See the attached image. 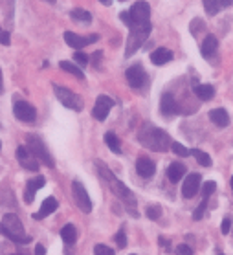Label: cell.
Returning <instances> with one entry per match:
<instances>
[{
  "instance_id": "6da1fadb",
  "label": "cell",
  "mask_w": 233,
  "mask_h": 255,
  "mask_svg": "<svg viewBox=\"0 0 233 255\" xmlns=\"http://www.w3.org/2000/svg\"><path fill=\"white\" fill-rule=\"evenodd\" d=\"M96 165H98V173H99V176L103 178V182L107 184V187H109V189H111V191L114 193L119 200H121L123 206L127 208L128 213L132 215V217H138V213H136V197H134V193L130 191V189L123 184L121 180H117L116 176H114V173L107 167L105 163H101L98 160V162H96Z\"/></svg>"
},
{
  "instance_id": "7a4b0ae2",
  "label": "cell",
  "mask_w": 233,
  "mask_h": 255,
  "mask_svg": "<svg viewBox=\"0 0 233 255\" xmlns=\"http://www.w3.org/2000/svg\"><path fill=\"white\" fill-rule=\"evenodd\" d=\"M138 138H140V143L151 151H158V152H165L171 147V138L169 134L162 130V128L154 127L151 123H145L143 127L140 128L138 132Z\"/></svg>"
},
{
  "instance_id": "3957f363",
  "label": "cell",
  "mask_w": 233,
  "mask_h": 255,
  "mask_svg": "<svg viewBox=\"0 0 233 255\" xmlns=\"http://www.w3.org/2000/svg\"><path fill=\"white\" fill-rule=\"evenodd\" d=\"M151 29H152L151 22L132 24V26H130V33H128V39H127V48H125V57L134 55V53L143 46V42L149 39Z\"/></svg>"
},
{
  "instance_id": "277c9868",
  "label": "cell",
  "mask_w": 233,
  "mask_h": 255,
  "mask_svg": "<svg viewBox=\"0 0 233 255\" xmlns=\"http://www.w3.org/2000/svg\"><path fill=\"white\" fill-rule=\"evenodd\" d=\"M2 226L6 230V237L13 243H18V244H26L29 243L31 239L24 233V226L20 219H18L15 213H6L4 215V219H2Z\"/></svg>"
},
{
  "instance_id": "5b68a950",
  "label": "cell",
  "mask_w": 233,
  "mask_h": 255,
  "mask_svg": "<svg viewBox=\"0 0 233 255\" xmlns=\"http://www.w3.org/2000/svg\"><path fill=\"white\" fill-rule=\"evenodd\" d=\"M26 147H28L29 152H31L39 162L44 163L46 167H55V160H53V156L50 154L44 141H42L37 134H28V136H26Z\"/></svg>"
},
{
  "instance_id": "8992f818",
  "label": "cell",
  "mask_w": 233,
  "mask_h": 255,
  "mask_svg": "<svg viewBox=\"0 0 233 255\" xmlns=\"http://www.w3.org/2000/svg\"><path fill=\"white\" fill-rule=\"evenodd\" d=\"M53 92L57 96V99L61 103L66 107V109H70V111H76V112H81L83 111V99L74 94L72 90L64 87H59V85H53Z\"/></svg>"
},
{
  "instance_id": "52a82bcc",
  "label": "cell",
  "mask_w": 233,
  "mask_h": 255,
  "mask_svg": "<svg viewBox=\"0 0 233 255\" xmlns=\"http://www.w3.org/2000/svg\"><path fill=\"white\" fill-rule=\"evenodd\" d=\"M72 197H74V202L77 204V208L81 209L83 213H90L92 211L90 197H88L87 189H85V186H83L79 180L72 182Z\"/></svg>"
},
{
  "instance_id": "ba28073f",
  "label": "cell",
  "mask_w": 233,
  "mask_h": 255,
  "mask_svg": "<svg viewBox=\"0 0 233 255\" xmlns=\"http://www.w3.org/2000/svg\"><path fill=\"white\" fill-rule=\"evenodd\" d=\"M149 15H151V7L147 2L143 0H138L134 6L128 9V17H130V26L132 24H143V22H149ZM128 26V28H130Z\"/></svg>"
},
{
  "instance_id": "9c48e42d",
  "label": "cell",
  "mask_w": 233,
  "mask_h": 255,
  "mask_svg": "<svg viewBox=\"0 0 233 255\" xmlns=\"http://www.w3.org/2000/svg\"><path fill=\"white\" fill-rule=\"evenodd\" d=\"M13 114H15L17 120H20V122H24V123L35 122V118H37L35 107L29 105L28 101H15V105H13Z\"/></svg>"
},
{
  "instance_id": "30bf717a",
  "label": "cell",
  "mask_w": 233,
  "mask_h": 255,
  "mask_svg": "<svg viewBox=\"0 0 233 255\" xmlns=\"http://www.w3.org/2000/svg\"><path fill=\"white\" fill-rule=\"evenodd\" d=\"M125 76H127V83L132 88H141L145 85L147 74L141 64H132V66L125 72Z\"/></svg>"
},
{
  "instance_id": "8fae6325",
  "label": "cell",
  "mask_w": 233,
  "mask_h": 255,
  "mask_svg": "<svg viewBox=\"0 0 233 255\" xmlns=\"http://www.w3.org/2000/svg\"><path fill=\"white\" fill-rule=\"evenodd\" d=\"M112 107H114V101H112L109 96H99V98L96 99V105H94V109H92V116L96 118V120H99V122H103V120H107Z\"/></svg>"
},
{
  "instance_id": "7c38bea8",
  "label": "cell",
  "mask_w": 233,
  "mask_h": 255,
  "mask_svg": "<svg viewBox=\"0 0 233 255\" xmlns=\"http://www.w3.org/2000/svg\"><path fill=\"white\" fill-rule=\"evenodd\" d=\"M98 39L99 37L96 33L90 35V37H81V35H76L74 31H64V41H66V44L72 48H76V50H81V48L96 42Z\"/></svg>"
},
{
  "instance_id": "4fadbf2b",
  "label": "cell",
  "mask_w": 233,
  "mask_h": 255,
  "mask_svg": "<svg viewBox=\"0 0 233 255\" xmlns=\"http://www.w3.org/2000/svg\"><path fill=\"white\" fill-rule=\"evenodd\" d=\"M17 160H18V163H20L24 169H28V171H37V169H39V160L29 152V149L26 145H20L17 149Z\"/></svg>"
},
{
  "instance_id": "5bb4252c",
  "label": "cell",
  "mask_w": 233,
  "mask_h": 255,
  "mask_svg": "<svg viewBox=\"0 0 233 255\" xmlns=\"http://www.w3.org/2000/svg\"><path fill=\"white\" fill-rule=\"evenodd\" d=\"M200 182H202V178H200V174H198V173L187 174L186 180H184V186H182V195H184L186 198L195 197V195L198 193Z\"/></svg>"
},
{
  "instance_id": "9a60e30c",
  "label": "cell",
  "mask_w": 233,
  "mask_h": 255,
  "mask_svg": "<svg viewBox=\"0 0 233 255\" xmlns=\"http://www.w3.org/2000/svg\"><path fill=\"white\" fill-rule=\"evenodd\" d=\"M44 186H46V178H44V176H35V178L28 180L26 191H24V200H26V204L33 202V200H35V193Z\"/></svg>"
},
{
  "instance_id": "2e32d148",
  "label": "cell",
  "mask_w": 233,
  "mask_h": 255,
  "mask_svg": "<svg viewBox=\"0 0 233 255\" xmlns=\"http://www.w3.org/2000/svg\"><path fill=\"white\" fill-rule=\"evenodd\" d=\"M160 112H162L163 116H175L176 112H178V103L173 98V94L167 92L160 98Z\"/></svg>"
},
{
  "instance_id": "e0dca14e",
  "label": "cell",
  "mask_w": 233,
  "mask_h": 255,
  "mask_svg": "<svg viewBox=\"0 0 233 255\" xmlns=\"http://www.w3.org/2000/svg\"><path fill=\"white\" fill-rule=\"evenodd\" d=\"M136 173L143 176V178H151L152 174L156 173V165L152 162L151 158L147 156H140L138 158V162H136Z\"/></svg>"
},
{
  "instance_id": "ac0fdd59",
  "label": "cell",
  "mask_w": 233,
  "mask_h": 255,
  "mask_svg": "<svg viewBox=\"0 0 233 255\" xmlns=\"http://www.w3.org/2000/svg\"><path fill=\"white\" fill-rule=\"evenodd\" d=\"M57 198L55 197H48L44 202H42L41 209H39V213L33 215V219H37V221H41V219H44V217H48V215H52L55 209H57Z\"/></svg>"
},
{
  "instance_id": "d6986e66",
  "label": "cell",
  "mask_w": 233,
  "mask_h": 255,
  "mask_svg": "<svg viewBox=\"0 0 233 255\" xmlns=\"http://www.w3.org/2000/svg\"><path fill=\"white\" fill-rule=\"evenodd\" d=\"M232 2H233V0H202V4H204L208 15H217L219 11L226 9Z\"/></svg>"
},
{
  "instance_id": "ffe728a7",
  "label": "cell",
  "mask_w": 233,
  "mask_h": 255,
  "mask_svg": "<svg viewBox=\"0 0 233 255\" xmlns=\"http://www.w3.org/2000/svg\"><path fill=\"white\" fill-rule=\"evenodd\" d=\"M151 61L152 64L156 66H162V64H167L169 61H173V52L167 50V48H158L151 53Z\"/></svg>"
},
{
  "instance_id": "44dd1931",
  "label": "cell",
  "mask_w": 233,
  "mask_h": 255,
  "mask_svg": "<svg viewBox=\"0 0 233 255\" xmlns=\"http://www.w3.org/2000/svg\"><path fill=\"white\" fill-rule=\"evenodd\" d=\"M217 48H219V41H217V37L215 35H208L204 39V42H202V55H204L206 59H210L213 57L217 53Z\"/></svg>"
},
{
  "instance_id": "7402d4cb",
  "label": "cell",
  "mask_w": 233,
  "mask_h": 255,
  "mask_svg": "<svg viewBox=\"0 0 233 255\" xmlns=\"http://www.w3.org/2000/svg\"><path fill=\"white\" fill-rule=\"evenodd\" d=\"M210 120L221 128L230 125V116H228V112L224 111V109H213V111L210 112Z\"/></svg>"
},
{
  "instance_id": "603a6c76",
  "label": "cell",
  "mask_w": 233,
  "mask_h": 255,
  "mask_svg": "<svg viewBox=\"0 0 233 255\" xmlns=\"http://www.w3.org/2000/svg\"><path fill=\"white\" fill-rule=\"evenodd\" d=\"M184 174H186V165L180 162L171 163L169 167H167V178H169L171 182H178Z\"/></svg>"
},
{
  "instance_id": "cb8c5ba5",
  "label": "cell",
  "mask_w": 233,
  "mask_h": 255,
  "mask_svg": "<svg viewBox=\"0 0 233 255\" xmlns=\"http://www.w3.org/2000/svg\"><path fill=\"white\" fill-rule=\"evenodd\" d=\"M195 94H197L198 99L210 101V99H213V96H215V88L211 87V85H197V87H195Z\"/></svg>"
},
{
  "instance_id": "d4e9b609",
  "label": "cell",
  "mask_w": 233,
  "mask_h": 255,
  "mask_svg": "<svg viewBox=\"0 0 233 255\" xmlns=\"http://www.w3.org/2000/svg\"><path fill=\"white\" fill-rule=\"evenodd\" d=\"M61 237H63V241L66 244H74L77 239L76 226H74V224H66V226H63V230H61Z\"/></svg>"
},
{
  "instance_id": "484cf974",
  "label": "cell",
  "mask_w": 233,
  "mask_h": 255,
  "mask_svg": "<svg viewBox=\"0 0 233 255\" xmlns=\"http://www.w3.org/2000/svg\"><path fill=\"white\" fill-rule=\"evenodd\" d=\"M59 66H61L64 72H68V74H72V76H76L77 79H85L83 70L79 68V66H76L74 63H70V61H61V63H59Z\"/></svg>"
},
{
  "instance_id": "4316f807",
  "label": "cell",
  "mask_w": 233,
  "mask_h": 255,
  "mask_svg": "<svg viewBox=\"0 0 233 255\" xmlns=\"http://www.w3.org/2000/svg\"><path fill=\"white\" fill-rule=\"evenodd\" d=\"M105 143L109 145V149H111L112 152H116V154L121 152V143H119V139H117V136L114 132L105 134Z\"/></svg>"
},
{
  "instance_id": "83f0119b",
  "label": "cell",
  "mask_w": 233,
  "mask_h": 255,
  "mask_svg": "<svg viewBox=\"0 0 233 255\" xmlns=\"http://www.w3.org/2000/svg\"><path fill=\"white\" fill-rule=\"evenodd\" d=\"M189 152L197 158V162L200 163V165H204V167H210V165H211V158H210V154H208V152L200 151V149H191Z\"/></svg>"
},
{
  "instance_id": "f1b7e54d",
  "label": "cell",
  "mask_w": 233,
  "mask_h": 255,
  "mask_svg": "<svg viewBox=\"0 0 233 255\" xmlns=\"http://www.w3.org/2000/svg\"><path fill=\"white\" fill-rule=\"evenodd\" d=\"M70 17L76 18V20H79V22H90V20H92V15H90V11H85V9H81V7L72 9Z\"/></svg>"
},
{
  "instance_id": "f546056e",
  "label": "cell",
  "mask_w": 233,
  "mask_h": 255,
  "mask_svg": "<svg viewBox=\"0 0 233 255\" xmlns=\"http://www.w3.org/2000/svg\"><path fill=\"white\" fill-rule=\"evenodd\" d=\"M145 213H147V219H151V221H158V219H160V215H162V208H160V206H147Z\"/></svg>"
},
{
  "instance_id": "4dcf8cb0",
  "label": "cell",
  "mask_w": 233,
  "mask_h": 255,
  "mask_svg": "<svg viewBox=\"0 0 233 255\" xmlns=\"http://www.w3.org/2000/svg\"><path fill=\"white\" fill-rule=\"evenodd\" d=\"M171 149H173V152L175 154H178V156H182V158H186V156H189L191 152H189V149H186L182 143H178V141H173L171 143Z\"/></svg>"
},
{
  "instance_id": "1f68e13d",
  "label": "cell",
  "mask_w": 233,
  "mask_h": 255,
  "mask_svg": "<svg viewBox=\"0 0 233 255\" xmlns=\"http://www.w3.org/2000/svg\"><path fill=\"white\" fill-rule=\"evenodd\" d=\"M206 208H208V198H204V200L200 202V206L195 209V213H193V219H195V221H200V219L204 217V213H206Z\"/></svg>"
},
{
  "instance_id": "d6a6232c",
  "label": "cell",
  "mask_w": 233,
  "mask_h": 255,
  "mask_svg": "<svg viewBox=\"0 0 233 255\" xmlns=\"http://www.w3.org/2000/svg\"><path fill=\"white\" fill-rule=\"evenodd\" d=\"M217 189V184L213 182V180H208L204 184V187H202V195H204V198H210L211 193H215Z\"/></svg>"
},
{
  "instance_id": "836d02e7",
  "label": "cell",
  "mask_w": 233,
  "mask_h": 255,
  "mask_svg": "<svg viewBox=\"0 0 233 255\" xmlns=\"http://www.w3.org/2000/svg\"><path fill=\"white\" fill-rule=\"evenodd\" d=\"M94 255H114V250L105 246V244H98L94 248Z\"/></svg>"
},
{
  "instance_id": "e575fe53",
  "label": "cell",
  "mask_w": 233,
  "mask_h": 255,
  "mask_svg": "<svg viewBox=\"0 0 233 255\" xmlns=\"http://www.w3.org/2000/svg\"><path fill=\"white\" fill-rule=\"evenodd\" d=\"M74 61H76L79 66H87L88 63H90V57H88L87 53L83 52H76V55H74Z\"/></svg>"
},
{
  "instance_id": "d590c367",
  "label": "cell",
  "mask_w": 233,
  "mask_h": 255,
  "mask_svg": "<svg viewBox=\"0 0 233 255\" xmlns=\"http://www.w3.org/2000/svg\"><path fill=\"white\" fill-rule=\"evenodd\" d=\"M114 241H116L117 248H125V246H127V235H125V232H123V230H119V232L116 233Z\"/></svg>"
},
{
  "instance_id": "8d00e7d4",
  "label": "cell",
  "mask_w": 233,
  "mask_h": 255,
  "mask_svg": "<svg viewBox=\"0 0 233 255\" xmlns=\"http://www.w3.org/2000/svg\"><path fill=\"white\" fill-rule=\"evenodd\" d=\"M202 28H204V22H202L200 18H195V20L191 22V26H189V29H191V33H193V35H197Z\"/></svg>"
},
{
  "instance_id": "74e56055",
  "label": "cell",
  "mask_w": 233,
  "mask_h": 255,
  "mask_svg": "<svg viewBox=\"0 0 233 255\" xmlns=\"http://www.w3.org/2000/svg\"><path fill=\"white\" fill-rule=\"evenodd\" d=\"M176 255H193V250L187 244H178L176 246Z\"/></svg>"
},
{
  "instance_id": "f35d334b",
  "label": "cell",
  "mask_w": 233,
  "mask_h": 255,
  "mask_svg": "<svg viewBox=\"0 0 233 255\" xmlns=\"http://www.w3.org/2000/svg\"><path fill=\"white\" fill-rule=\"evenodd\" d=\"M9 42H11V39H9V33H7L4 28H0V44H4V46H9Z\"/></svg>"
},
{
  "instance_id": "ab89813d",
  "label": "cell",
  "mask_w": 233,
  "mask_h": 255,
  "mask_svg": "<svg viewBox=\"0 0 233 255\" xmlns=\"http://www.w3.org/2000/svg\"><path fill=\"white\" fill-rule=\"evenodd\" d=\"M230 230H232V221H230V219H224V221H222V226H221V232L224 233V235H228Z\"/></svg>"
},
{
  "instance_id": "60d3db41",
  "label": "cell",
  "mask_w": 233,
  "mask_h": 255,
  "mask_svg": "<svg viewBox=\"0 0 233 255\" xmlns=\"http://www.w3.org/2000/svg\"><path fill=\"white\" fill-rule=\"evenodd\" d=\"M101 57H103V53H101V52H96V53H94V55H92V63H94V66H98L99 59H101Z\"/></svg>"
},
{
  "instance_id": "b9f144b4",
  "label": "cell",
  "mask_w": 233,
  "mask_h": 255,
  "mask_svg": "<svg viewBox=\"0 0 233 255\" xmlns=\"http://www.w3.org/2000/svg\"><path fill=\"white\" fill-rule=\"evenodd\" d=\"M35 255H44V246L42 244H37L35 246Z\"/></svg>"
},
{
  "instance_id": "7bdbcfd3",
  "label": "cell",
  "mask_w": 233,
  "mask_h": 255,
  "mask_svg": "<svg viewBox=\"0 0 233 255\" xmlns=\"http://www.w3.org/2000/svg\"><path fill=\"white\" fill-rule=\"evenodd\" d=\"M99 2H101V4H105V6H111L112 4V0H99Z\"/></svg>"
},
{
  "instance_id": "ee69618b",
  "label": "cell",
  "mask_w": 233,
  "mask_h": 255,
  "mask_svg": "<svg viewBox=\"0 0 233 255\" xmlns=\"http://www.w3.org/2000/svg\"><path fill=\"white\" fill-rule=\"evenodd\" d=\"M2 88H4V83H2V72H0V92H2Z\"/></svg>"
},
{
  "instance_id": "f6af8a7d",
  "label": "cell",
  "mask_w": 233,
  "mask_h": 255,
  "mask_svg": "<svg viewBox=\"0 0 233 255\" xmlns=\"http://www.w3.org/2000/svg\"><path fill=\"white\" fill-rule=\"evenodd\" d=\"M232 191H233V176H232Z\"/></svg>"
},
{
  "instance_id": "bcb514c9",
  "label": "cell",
  "mask_w": 233,
  "mask_h": 255,
  "mask_svg": "<svg viewBox=\"0 0 233 255\" xmlns=\"http://www.w3.org/2000/svg\"><path fill=\"white\" fill-rule=\"evenodd\" d=\"M217 255H224V254H222V252H217Z\"/></svg>"
},
{
  "instance_id": "7dc6e473",
  "label": "cell",
  "mask_w": 233,
  "mask_h": 255,
  "mask_svg": "<svg viewBox=\"0 0 233 255\" xmlns=\"http://www.w3.org/2000/svg\"><path fill=\"white\" fill-rule=\"evenodd\" d=\"M13 255H26V254H13Z\"/></svg>"
},
{
  "instance_id": "c3c4849f",
  "label": "cell",
  "mask_w": 233,
  "mask_h": 255,
  "mask_svg": "<svg viewBox=\"0 0 233 255\" xmlns=\"http://www.w3.org/2000/svg\"><path fill=\"white\" fill-rule=\"evenodd\" d=\"M48 2H55V0H48Z\"/></svg>"
},
{
  "instance_id": "681fc988",
  "label": "cell",
  "mask_w": 233,
  "mask_h": 255,
  "mask_svg": "<svg viewBox=\"0 0 233 255\" xmlns=\"http://www.w3.org/2000/svg\"><path fill=\"white\" fill-rule=\"evenodd\" d=\"M0 147H2V143H0Z\"/></svg>"
},
{
  "instance_id": "f907efd6",
  "label": "cell",
  "mask_w": 233,
  "mask_h": 255,
  "mask_svg": "<svg viewBox=\"0 0 233 255\" xmlns=\"http://www.w3.org/2000/svg\"><path fill=\"white\" fill-rule=\"evenodd\" d=\"M130 255H134V254H130Z\"/></svg>"
}]
</instances>
